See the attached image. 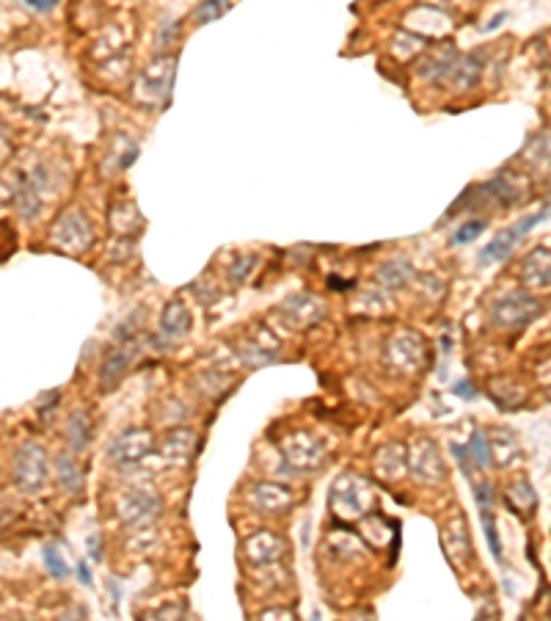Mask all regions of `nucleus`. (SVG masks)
Instances as JSON below:
<instances>
[{
  "instance_id": "obj_1",
  "label": "nucleus",
  "mask_w": 551,
  "mask_h": 621,
  "mask_svg": "<svg viewBox=\"0 0 551 621\" xmlns=\"http://www.w3.org/2000/svg\"><path fill=\"white\" fill-rule=\"evenodd\" d=\"M370 505V486L353 472H345L331 486V508L342 520H361Z\"/></svg>"
},
{
  "instance_id": "obj_2",
  "label": "nucleus",
  "mask_w": 551,
  "mask_h": 621,
  "mask_svg": "<svg viewBox=\"0 0 551 621\" xmlns=\"http://www.w3.org/2000/svg\"><path fill=\"white\" fill-rule=\"evenodd\" d=\"M47 450L36 442H25L17 456H14V480L20 486V491L25 494H39L47 483L50 467H47Z\"/></svg>"
},
{
  "instance_id": "obj_3",
  "label": "nucleus",
  "mask_w": 551,
  "mask_h": 621,
  "mask_svg": "<svg viewBox=\"0 0 551 621\" xmlns=\"http://www.w3.org/2000/svg\"><path fill=\"white\" fill-rule=\"evenodd\" d=\"M155 437L149 428H127L125 434H119L107 448V459L116 470H133L138 467L152 450H155Z\"/></svg>"
},
{
  "instance_id": "obj_4",
  "label": "nucleus",
  "mask_w": 551,
  "mask_h": 621,
  "mask_svg": "<svg viewBox=\"0 0 551 621\" xmlns=\"http://www.w3.org/2000/svg\"><path fill=\"white\" fill-rule=\"evenodd\" d=\"M287 464H292L298 472H311L325 461V442L311 431H292L279 445Z\"/></svg>"
},
{
  "instance_id": "obj_5",
  "label": "nucleus",
  "mask_w": 551,
  "mask_h": 621,
  "mask_svg": "<svg viewBox=\"0 0 551 621\" xmlns=\"http://www.w3.org/2000/svg\"><path fill=\"white\" fill-rule=\"evenodd\" d=\"M424 359H427L424 340L413 332H400L386 345V362L397 373H416L424 365Z\"/></svg>"
},
{
  "instance_id": "obj_6",
  "label": "nucleus",
  "mask_w": 551,
  "mask_h": 621,
  "mask_svg": "<svg viewBox=\"0 0 551 621\" xmlns=\"http://www.w3.org/2000/svg\"><path fill=\"white\" fill-rule=\"evenodd\" d=\"M408 470L422 483H438L447 478L444 459H441L438 445L433 439H419L408 448Z\"/></svg>"
},
{
  "instance_id": "obj_7",
  "label": "nucleus",
  "mask_w": 551,
  "mask_h": 621,
  "mask_svg": "<svg viewBox=\"0 0 551 621\" xmlns=\"http://www.w3.org/2000/svg\"><path fill=\"white\" fill-rule=\"evenodd\" d=\"M160 508H163V500L149 489H133L119 500V516L130 528L149 525L160 516Z\"/></svg>"
},
{
  "instance_id": "obj_8",
  "label": "nucleus",
  "mask_w": 551,
  "mask_h": 621,
  "mask_svg": "<svg viewBox=\"0 0 551 621\" xmlns=\"http://www.w3.org/2000/svg\"><path fill=\"white\" fill-rule=\"evenodd\" d=\"M535 315H537V301H532V298H526V295H507V298H502V301L494 306V321H496L499 326H507V329L524 326V324H529Z\"/></svg>"
},
{
  "instance_id": "obj_9",
  "label": "nucleus",
  "mask_w": 551,
  "mask_h": 621,
  "mask_svg": "<svg viewBox=\"0 0 551 621\" xmlns=\"http://www.w3.org/2000/svg\"><path fill=\"white\" fill-rule=\"evenodd\" d=\"M295 502V491L284 483H257L251 489V505L262 513H284Z\"/></svg>"
},
{
  "instance_id": "obj_10",
  "label": "nucleus",
  "mask_w": 551,
  "mask_h": 621,
  "mask_svg": "<svg viewBox=\"0 0 551 621\" xmlns=\"http://www.w3.org/2000/svg\"><path fill=\"white\" fill-rule=\"evenodd\" d=\"M243 552L248 558V563H257V566H265V563H273L281 558L284 552V539L273 531H259L254 536L246 539L243 544Z\"/></svg>"
},
{
  "instance_id": "obj_11",
  "label": "nucleus",
  "mask_w": 551,
  "mask_h": 621,
  "mask_svg": "<svg viewBox=\"0 0 551 621\" xmlns=\"http://www.w3.org/2000/svg\"><path fill=\"white\" fill-rule=\"evenodd\" d=\"M248 367H262L276 362L279 356V340H273L265 329H257L246 343H240V354H238Z\"/></svg>"
},
{
  "instance_id": "obj_12",
  "label": "nucleus",
  "mask_w": 551,
  "mask_h": 621,
  "mask_svg": "<svg viewBox=\"0 0 551 621\" xmlns=\"http://www.w3.org/2000/svg\"><path fill=\"white\" fill-rule=\"evenodd\" d=\"M193 450H196V434L190 428H182V426L179 428H171L160 439V456L168 464H177V467L188 464L190 456H193Z\"/></svg>"
},
{
  "instance_id": "obj_13",
  "label": "nucleus",
  "mask_w": 551,
  "mask_h": 621,
  "mask_svg": "<svg viewBox=\"0 0 551 621\" xmlns=\"http://www.w3.org/2000/svg\"><path fill=\"white\" fill-rule=\"evenodd\" d=\"M485 442H488V456H491V461L496 464V467H513L515 461H518V456H521V442H518V437L510 431V428H496V431H491L488 437H485Z\"/></svg>"
},
{
  "instance_id": "obj_14",
  "label": "nucleus",
  "mask_w": 551,
  "mask_h": 621,
  "mask_svg": "<svg viewBox=\"0 0 551 621\" xmlns=\"http://www.w3.org/2000/svg\"><path fill=\"white\" fill-rule=\"evenodd\" d=\"M375 472L383 480H397L408 472V445L389 442L375 453Z\"/></svg>"
},
{
  "instance_id": "obj_15",
  "label": "nucleus",
  "mask_w": 551,
  "mask_h": 621,
  "mask_svg": "<svg viewBox=\"0 0 551 621\" xmlns=\"http://www.w3.org/2000/svg\"><path fill=\"white\" fill-rule=\"evenodd\" d=\"M133 359H136V345L133 343H125V345H119V348H114L110 354H105V362H102V373H99V381H102V387L105 389H114L122 378H125V373L130 370V365H133Z\"/></svg>"
},
{
  "instance_id": "obj_16",
  "label": "nucleus",
  "mask_w": 551,
  "mask_h": 621,
  "mask_svg": "<svg viewBox=\"0 0 551 621\" xmlns=\"http://www.w3.org/2000/svg\"><path fill=\"white\" fill-rule=\"evenodd\" d=\"M474 500L480 505V520H483V528H485V539H488V547L494 552L496 561H502V541H499V533H496V522H494V513H491V500H494V489L488 483H477L474 486Z\"/></svg>"
},
{
  "instance_id": "obj_17",
  "label": "nucleus",
  "mask_w": 551,
  "mask_h": 621,
  "mask_svg": "<svg viewBox=\"0 0 551 621\" xmlns=\"http://www.w3.org/2000/svg\"><path fill=\"white\" fill-rule=\"evenodd\" d=\"M504 502H507V508L513 513L521 516V520H529V516L535 513V508H537V494L529 486V480H515L513 486H507Z\"/></svg>"
},
{
  "instance_id": "obj_18",
  "label": "nucleus",
  "mask_w": 551,
  "mask_h": 621,
  "mask_svg": "<svg viewBox=\"0 0 551 621\" xmlns=\"http://www.w3.org/2000/svg\"><path fill=\"white\" fill-rule=\"evenodd\" d=\"M447 550H450V558L455 563H466L472 558V547H469V531H466V516L458 511L455 513V525L450 522L447 528Z\"/></svg>"
},
{
  "instance_id": "obj_19",
  "label": "nucleus",
  "mask_w": 551,
  "mask_h": 621,
  "mask_svg": "<svg viewBox=\"0 0 551 621\" xmlns=\"http://www.w3.org/2000/svg\"><path fill=\"white\" fill-rule=\"evenodd\" d=\"M91 434H94V423L88 417V411H75L69 423H66V442L75 453L86 450L88 442H91Z\"/></svg>"
},
{
  "instance_id": "obj_20",
  "label": "nucleus",
  "mask_w": 551,
  "mask_h": 621,
  "mask_svg": "<svg viewBox=\"0 0 551 621\" xmlns=\"http://www.w3.org/2000/svg\"><path fill=\"white\" fill-rule=\"evenodd\" d=\"M160 326H163V334H166V337L179 340V337H185V334L190 332V313H188V309H185L179 301H174V304H168V306L163 309Z\"/></svg>"
},
{
  "instance_id": "obj_21",
  "label": "nucleus",
  "mask_w": 551,
  "mask_h": 621,
  "mask_svg": "<svg viewBox=\"0 0 551 621\" xmlns=\"http://www.w3.org/2000/svg\"><path fill=\"white\" fill-rule=\"evenodd\" d=\"M55 475H58L61 486H66L69 491H80L83 475H80V470H77V464H75L72 456H58L55 459Z\"/></svg>"
},
{
  "instance_id": "obj_22",
  "label": "nucleus",
  "mask_w": 551,
  "mask_h": 621,
  "mask_svg": "<svg viewBox=\"0 0 551 621\" xmlns=\"http://www.w3.org/2000/svg\"><path fill=\"white\" fill-rule=\"evenodd\" d=\"M521 235H518V230L513 227V230H504L502 235H496V241L483 252V257H494V260H504L510 252H513V241H518Z\"/></svg>"
},
{
  "instance_id": "obj_23",
  "label": "nucleus",
  "mask_w": 551,
  "mask_h": 621,
  "mask_svg": "<svg viewBox=\"0 0 551 621\" xmlns=\"http://www.w3.org/2000/svg\"><path fill=\"white\" fill-rule=\"evenodd\" d=\"M469 456L477 467H491V456H488V442L483 431H474L469 439Z\"/></svg>"
},
{
  "instance_id": "obj_24",
  "label": "nucleus",
  "mask_w": 551,
  "mask_h": 621,
  "mask_svg": "<svg viewBox=\"0 0 551 621\" xmlns=\"http://www.w3.org/2000/svg\"><path fill=\"white\" fill-rule=\"evenodd\" d=\"M44 563H47V569H50V574L53 577H66L69 574V566H66V561H64V555H61V550L58 547H44Z\"/></svg>"
},
{
  "instance_id": "obj_25",
  "label": "nucleus",
  "mask_w": 551,
  "mask_h": 621,
  "mask_svg": "<svg viewBox=\"0 0 551 621\" xmlns=\"http://www.w3.org/2000/svg\"><path fill=\"white\" fill-rule=\"evenodd\" d=\"M483 230H485V221H469L466 227H461V230H458V232L452 235V243H455V246L472 243V241H474V238H477V235H480Z\"/></svg>"
},
{
  "instance_id": "obj_26",
  "label": "nucleus",
  "mask_w": 551,
  "mask_h": 621,
  "mask_svg": "<svg viewBox=\"0 0 551 621\" xmlns=\"http://www.w3.org/2000/svg\"><path fill=\"white\" fill-rule=\"evenodd\" d=\"M229 9V3H227V0H224V3H212V0H204V3L198 6V12H196V20L198 23H207V20H215V17H220V14H224Z\"/></svg>"
},
{
  "instance_id": "obj_27",
  "label": "nucleus",
  "mask_w": 551,
  "mask_h": 621,
  "mask_svg": "<svg viewBox=\"0 0 551 621\" xmlns=\"http://www.w3.org/2000/svg\"><path fill=\"white\" fill-rule=\"evenodd\" d=\"M452 453H455V456H458V461H461V470H463V472H466V475H469V472H472V467H469V464H472V459H469V453H466V450H463V448H461V445H452Z\"/></svg>"
},
{
  "instance_id": "obj_28",
  "label": "nucleus",
  "mask_w": 551,
  "mask_h": 621,
  "mask_svg": "<svg viewBox=\"0 0 551 621\" xmlns=\"http://www.w3.org/2000/svg\"><path fill=\"white\" fill-rule=\"evenodd\" d=\"M452 392H458L461 398H466V400H472L474 398V389H472V384L469 381H458V384H452Z\"/></svg>"
},
{
  "instance_id": "obj_29",
  "label": "nucleus",
  "mask_w": 551,
  "mask_h": 621,
  "mask_svg": "<svg viewBox=\"0 0 551 621\" xmlns=\"http://www.w3.org/2000/svg\"><path fill=\"white\" fill-rule=\"evenodd\" d=\"M28 6H34V9H42V12H47V9H53V6H55V0H28Z\"/></svg>"
},
{
  "instance_id": "obj_30",
  "label": "nucleus",
  "mask_w": 551,
  "mask_h": 621,
  "mask_svg": "<svg viewBox=\"0 0 551 621\" xmlns=\"http://www.w3.org/2000/svg\"><path fill=\"white\" fill-rule=\"evenodd\" d=\"M88 550H91V558H94V561H102V550L97 547V536L88 539Z\"/></svg>"
},
{
  "instance_id": "obj_31",
  "label": "nucleus",
  "mask_w": 551,
  "mask_h": 621,
  "mask_svg": "<svg viewBox=\"0 0 551 621\" xmlns=\"http://www.w3.org/2000/svg\"><path fill=\"white\" fill-rule=\"evenodd\" d=\"M270 616H287V618H292L295 613L292 610H281V607H273V610H265L262 613V618H270Z\"/></svg>"
},
{
  "instance_id": "obj_32",
  "label": "nucleus",
  "mask_w": 551,
  "mask_h": 621,
  "mask_svg": "<svg viewBox=\"0 0 551 621\" xmlns=\"http://www.w3.org/2000/svg\"><path fill=\"white\" fill-rule=\"evenodd\" d=\"M77 572H80V583H83V585H91V574H88V566H86V563H80V566H77Z\"/></svg>"
}]
</instances>
